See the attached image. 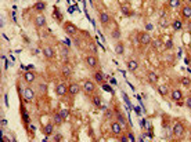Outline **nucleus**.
Segmentation results:
<instances>
[{"label":"nucleus","instance_id":"43","mask_svg":"<svg viewBox=\"0 0 191 142\" xmlns=\"http://www.w3.org/2000/svg\"><path fill=\"white\" fill-rule=\"evenodd\" d=\"M188 31H191V22H188Z\"/></svg>","mask_w":191,"mask_h":142},{"label":"nucleus","instance_id":"31","mask_svg":"<svg viewBox=\"0 0 191 142\" xmlns=\"http://www.w3.org/2000/svg\"><path fill=\"white\" fill-rule=\"evenodd\" d=\"M117 116H118V120H119V123L122 124V126H126V121H125V119H123V116L119 113V112H117Z\"/></svg>","mask_w":191,"mask_h":142},{"label":"nucleus","instance_id":"30","mask_svg":"<svg viewBox=\"0 0 191 142\" xmlns=\"http://www.w3.org/2000/svg\"><path fill=\"white\" fill-rule=\"evenodd\" d=\"M126 135H127V139H129V142H136V137H134V134H133L132 131H127Z\"/></svg>","mask_w":191,"mask_h":142},{"label":"nucleus","instance_id":"12","mask_svg":"<svg viewBox=\"0 0 191 142\" xmlns=\"http://www.w3.org/2000/svg\"><path fill=\"white\" fill-rule=\"evenodd\" d=\"M35 79H36L35 72H25V74H24V80H25L27 83H33Z\"/></svg>","mask_w":191,"mask_h":142},{"label":"nucleus","instance_id":"17","mask_svg":"<svg viewBox=\"0 0 191 142\" xmlns=\"http://www.w3.org/2000/svg\"><path fill=\"white\" fill-rule=\"evenodd\" d=\"M138 68V62L137 61H134V59H130L129 62H127V69L130 70V72H134L136 69Z\"/></svg>","mask_w":191,"mask_h":142},{"label":"nucleus","instance_id":"38","mask_svg":"<svg viewBox=\"0 0 191 142\" xmlns=\"http://www.w3.org/2000/svg\"><path fill=\"white\" fill-rule=\"evenodd\" d=\"M54 141H62V135H61V134H57V135H54Z\"/></svg>","mask_w":191,"mask_h":142},{"label":"nucleus","instance_id":"7","mask_svg":"<svg viewBox=\"0 0 191 142\" xmlns=\"http://www.w3.org/2000/svg\"><path fill=\"white\" fill-rule=\"evenodd\" d=\"M55 94L58 97H64L65 94H68V86L65 84H58L55 87Z\"/></svg>","mask_w":191,"mask_h":142},{"label":"nucleus","instance_id":"42","mask_svg":"<svg viewBox=\"0 0 191 142\" xmlns=\"http://www.w3.org/2000/svg\"><path fill=\"white\" fill-rule=\"evenodd\" d=\"M40 90H42V91H46V86L42 84V86H40Z\"/></svg>","mask_w":191,"mask_h":142},{"label":"nucleus","instance_id":"23","mask_svg":"<svg viewBox=\"0 0 191 142\" xmlns=\"http://www.w3.org/2000/svg\"><path fill=\"white\" fill-rule=\"evenodd\" d=\"M94 80L97 81V83L103 84V81H104V76H103V73H101V72H96L94 73Z\"/></svg>","mask_w":191,"mask_h":142},{"label":"nucleus","instance_id":"21","mask_svg":"<svg viewBox=\"0 0 191 142\" xmlns=\"http://www.w3.org/2000/svg\"><path fill=\"white\" fill-rule=\"evenodd\" d=\"M33 8H35L36 11H43L44 8H46V3H43V1H36L35 6H33Z\"/></svg>","mask_w":191,"mask_h":142},{"label":"nucleus","instance_id":"34","mask_svg":"<svg viewBox=\"0 0 191 142\" xmlns=\"http://www.w3.org/2000/svg\"><path fill=\"white\" fill-rule=\"evenodd\" d=\"M165 47L166 48H173V42H172V40H168V42L165 43Z\"/></svg>","mask_w":191,"mask_h":142},{"label":"nucleus","instance_id":"8","mask_svg":"<svg viewBox=\"0 0 191 142\" xmlns=\"http://www.w3.org/2000/svg\"><path fill=\"white\" fill-rule=\"evenodd\" d=\"M86 63H87V66H90V68H97L98 61H97L96 55H87V57H86Z\"/></svg>","mask_w":191,"mask_h":142},{"label":"nucleus","instance_id":"27","mask_svg":"<svg viewBox=\"0 0 191 142\" xmlns=\"http://www.w3.org/2000/svg\"><path fill=\"white\" fill-rule=\"evenodd\" d=\"M179 6H180V0H169V7L176 8V7H179Z\"/></svg>","mask_w":191,"mask_h":142},{"label":"nucleus","instance_id":"15","mask_svg":"<svg viewBox=\"0 0 191 142\" xmlns=\"http://www.w3.org/2000/svg\"><path fill=\"white\" fill-rule=\"evenodd\" d=\"M43 55L46 58H48V59H51V58L54 57V50L50 46H47V47L43 48Z\"/></svg>","mask_w":191,"mask_h":142},{"label":"nucleus","instance_id":"9","mask_svg":"<svg viewBox=\"0 0 191 142\" xmlns=\"http://www.w3.org/2000/svg\"><path fill=\"white\" fill-rule=\"evenodd\" d=\"M35 25H36V28H43L46 25V17L42 15V14L36 15V18H35Z\"/></svg>","mask_w":191,"mask_h":142},{"label":"nucleus","instance_id":"32","mask_svg":"<svg viewBox=\"0 0 191 142\" xmlns=\"http://www.w3.org/2000/svg\"><path fill=\"white\" fill-rule=\"evenodd\" d=\"M60 115L62 116L64 119H67L69 116V109H61V111H60Z\"/></svg>","mask_w":191,"mask_h":142},{"label":"nucleus","instance_id":"6","mask_svg":"<svg viewBox=\"0 0 191 142\" xmlns=\"http://www.w3.org/2000/svg\"><path fill=\"white\" fill-rule=\"evenodd\" d=\"M111 130L114 135H121L122 134V124L118 121H112L111 123Z\"/></svg>","mask_w":191,"mask_h":142},{"label":"nucleus","instance_id":"16","mask_svg":"<svg viewBox=\"0 0 191 142\" xmlns=\"http://www.w3.org/2000/svg\"><path fill=\"white\" fill-rule=\"evenodd\" d=\"M100 21H101L103 25H108V22H110V15L107 14L105 11L100 13Z\"/></svg>","mask_w":191,"mask_h":142},{"label":"nucleus","instance_id":"35","mask_svg":"<svg viewBox=\"0 0 191 142\" xmlns=\"http://www.w3.org/2000/svg\"><path fill=\"white\" fill-rule=\"evenodd\" d=\"M103 88L105 90V91H108V93H114V90H112L108 84H103Z\"/></svg>","mask_w":191,"mask_h":142},{"label":"nucleus","instance_id":"40","mask_svg":"<svg viewBox=\"0 0 191 142\" xmlns=\"http://www.w3.org/2000/svg\"><path fill=\"white\" fill-rule=\"evenodd\" d=\"M7 124V120L6 119H1V126H6Z\"/></svg>","mask_w":191,"mask_h":142},{"label":"nucleus","instance_id":"37","mask_svg":"<svg viewBox=\"0 0 191 142\" xmlns=\"http://www.w3.org/2000/svg\"><path fill=\"white\" fill-rule=\"evenodd\" d=\"M119 141H121V142H129V139H127V135H121Z\"/></svg>","mask_w":191,"mask_h":142},{"label":"nucleus","instance_id":"22","mask_svg":"<svg viewBox=\"0 0 191 142\" xmlns=\"http://www.w3.org/2000/svg\"><path fill=\"white\" fill-rule=\"evenodd\" d=\"M172 26H173V29H175V31H179V29H181V28H183V22H181L180 19H175V21L172 22Z\"/></svg>","mask_w":191,"mask_h":142},{"label":"nucleus","instance_id":"20","mask_svg":"<svg viewBox=\"0 0 191 142\" xmlns=\"http://www.w3.org/2000/svg\"><path fill=\"white\" fill-rule=\"evenodd\" d=\"M54 131V127L53 124H47V126H44V128H43V132H44V135L46 137H48V135H51Z\"/></svg>","mask_w":191,"mask_h":142},{"label":"nucleus","instance_id":"36","mask_svg":"<svg viewBox=\"0 0 191 142\" xmlns=\"http://www.w3.org/2000/svg\"><path fill=\"white\" fill-rule=\"evenodd\" d=\"M186 106L188 108V109H191V97L186 98Z\"/></svg>","mask_w":191,"mask_h":142},{"label":"nucleus","instance_id":"1","mask_svg":"<svg viewBox=\"0 0 191 142\" xmlns=\"http://www.w3.org/2000/svg\"><path fill=\"white\" fill-rule=\"evenodd\" d=\"M184 132H186V127L184 124L181 123V121H177L175 126H173V135L176 138H181L184 135Z\"/></svg>","mask_w":191,"mask_h":142},{"label":"nucleus","instance_id":"14","mask_svg":"<svg viewBox=\"0 0 191 142\" xmlns=\"http://www.w3.org/2000/svg\"><path fill=\"white\" fill-rule=\"evenodd\" d=\"M172 100L177 102V101H181L183 100V93H181L180 90H173L172 91Z\"/></svg>","mask_w":191,"mask_h":142},{"label":"nucleus","instance_id":"41","mask_svg":"<svg viewBox=\"0 0 191 142\" xmlns=\"http://www.w3.org/2000/svg\"><path fill=\"white\" fill-rule=\"evenodd\" d=\"M1 137H3V139H4V141H7V142H10V141H11L10 138H7V137H4V135H1Z\"/></svg>","mask_w":191,"mask_h":142},{"label":"nucleus","instance_id":"44","mask_svg":"<svg viewBox=\"0 0 191 142\" xmlns=\"http://www.w3.org/2000/svg\"><path fill=\"white\" fill-rule=\"evenodd\" d=\"M186 1H188V3H191V0H186Z\"/></svg>","mask_w":191,"mask_h":142},{"label":"nucleus","instance_id":"39","mask_svg":"<svg viewBox=\"0 0 191 142\" xmlns=\"http://www.w3.org/2000/svg\"><path fill=\"white\" fill-rule=\"evenodd\" d=\"M122 13H123V14H129V10H127V7H122Z\"/></svg>","mask_w":191,"mask_h":142},{"label":"nucleus","instance_id":"19","mask_svg":"<svg viewBox=\"0 0 191 142\" xmlns=\"http://www.w3.org/2000/svg\"><path fill=\"white\" fill-rule=\"evenodd\" d=\"M181 14L184 18H191V7L190 6H184L183 8H181Z\"/></svg>","mask_w":191,"mask_h":142},{"label":"nucleus","instance_id":"5","mask_svg":"<svg viewBox=\"0 0 191 142\" xmlns=\"http://www.w3.org/2000/svg\"><path fill=\"white\" fill-rule=\"evenodd\" d=\"M83 90H85V93H87V94L94 93L96 91V83L94 81H91V80H86L85 84H83Z\"/></svg>","mask_w":191,"mask_h":142},{"label":"nucleus","instance_id":"25","mask_svg":"<svg viewBox=\"0 0 191 142\" xmlns=\"http://www.w3.org/2000/svg\"><path fill=\"white\" fill-rule=\"evenodd\" d=\"M168 91H169V88H168L166 86H159L158 87V93L161 95H166L168 94Z\"/></svg>","mask_w":191,"mask_h":142},{"label":"nucleus","instance_id":"3","mask_svg":"<svg viewBox=\"0 0 191 142\" xmlns=\"http://www.w3.org/2000/svg\"><path fill=\"white\" fill-rule=\"evenodd\" d=\"M22 97H24V100L27 101V102H31V101L33 100V97H35V93H33L32 88L25 87V88L22 90Z\"/></svg>","mask_w":191,"mask_h":142},{"label":"nucleus","instance_id":"28","mask_svg":"<svg viewBox=\"0 0 191 142\" xmlns=\"http://www.w3.org/2000/svg\"><path fill=\"white\" fill-rule=\"evenodd\" d=\"M181 84L184 86V87H190L191 86V79L190 77H183V79H181Z\"/></svg>","mask_w":191,"mask_h":142},{"label":"nucleus","instance_id":"24","mask_svg":"<svg viewBox=\"0 0 191 142\" xmlns=\"http://www.w3.org/2000/svg\"><path fill=\"white\" fill-rule=\"evenodd\" d=\"M93 104H94L97 108H101V106H103V104H101V98L98 97V95H94V97H93Z\"/></svg>","mask_w":191,"mask_h":142},{"label":"nucleus","instance_id":"13","mask_svg":"<svg viewBox=\"0 0 191 142\" xmlns=\"http://www.w3.org/2000/svg\"><path fill=\"white\" fill-rule=\"evenodd\" d=\"M147 79H148V81L151 83V84H157L158 83V74L155 73V72H148L147 73Z\"/></svg>","mask_w":191,"mask_h":142},{"label":"nucleus","instance_id":"4","mask_svg":"<svg viewBox=\"0 0 191 142\" xmlns=\"http://www.w3.org/2000/svg\"><path fill=\"white\" fill-rule=\"evenodd\" d=\"M138 42L141 43L143 46H147L151 43V36H150V33L147 32H141L140 35H138Z\"/></svg>","mask_w":191,"mask_h":142},{"label":"nucleus","instance_id":"18","mask_svg":"<svg viewBox=\"0 0 191 142\" xmlns=\"http://www.w3.org/2000/svg\"><path fill=\"white\" fill-rule=\"evenodd\" d=\"M115 53L118 54V55H122L123 53H125V44H123V43H117V44H115Z\"/></svg>","mask_w":191,"mask_h":142},{"label":"nucleus","instance_id":"10","mask_svg":"<svg viewBox=\"0 0 191 142\" xmlns=\"http://www.w3.org/2000/svg\"><path fill=\"white\" fill-rule=\"evenodd\" d=\"M61 73H62V76L65 77V79H68V77H71V74H72V66L71 65H64L62 69H61Z\"/></svg>","mask_w":191,"mask_h":142},{"label":"nucleus","instance_id":"33","mask_svg":"<svg viewBox=\"0 0 191 142\" xmlns=\"http://www.w3.org/2000/svg\"><path fill=\"white\" fill-rule=\"evenodd\" d=\"M162 43H161V40H154L152 42V47L154 48H159V46H161Z\"/></svg>","mask_w":191,"mask_h":142},{"label":"nucleus","instance_id":"26","mask_svg":"<svg viewBox=\"0 0 191 142\" xmlns=\"http://www.w3.org/2000/svg\"><path fill=\"white\" fill-rule=\"evenodd\" d=\"M111 37H112V39H115V40L121 39V31H119V29H115V31H112Z\"/></svg>","mask_w":191,"mask_h":142},{"label":"nucleus","instance_id":"2","mask_svg":"<svg viewBox=\"0 0 191 142\" xmlns=\"http://www.w3.org/2000/svg\"><path fill=\"white\" fill-rule=\"evenodd\" d=\"M64 31H65V33H68L69 36H75L76 32H78V28L75 26L72 22H67V24L64 25Z\"/></svg>","mask_w":191,"mask_h":142},{"label":"nucleus","instance_id":"29","mask_svg":"<svg viewBox=\"0 0 191 142\" xmlns=\"http://www.w3.org/2000/svg\"><path fill=\"white\" fill-rule=\"evenodd\" d=\"M62 120H64V117L60 115V113H57V115L54 116V123H55V124H61Z\"/></svg>","mask_w":191,"mask_h":142},{"label":"nucleus","instance_id":"11","mask_svg":"<svg viewBox=\"0 0 191 142\" xmlns=\"http://www.w3.org/2000/svg\"><path fill=\"white\" fill-rule=\"evenodd\" d=\"M80 91V86L76 84V83H72V84L68 86V93L69 95H76Z\"/></svg>","mask_w":191,"mask_h":142}]
</instances>
